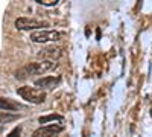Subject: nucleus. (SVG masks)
<instances>
[{
	"label": "nucleus",
	"mask_w": 152,
	"mask_h": 137,
	"mask_svg": "<svg viewBox=\"0 0 152 137\" xmlns=\"http://www.w3.org/2000/svg\"><path fill=\"white\" fill-rule=\"evenodd\" d=\"M58 64L55 63L53 59H43V61H37V63H29L26 66H23L21 69H18L15 72V78L20 81L28 79L31 75H41L46 72L53 70Z\"/></svg>",
	"instance_id": "obj_1"
},
{
	"label": "nucleus",
	"mask_w": 152,
	"mask_h": 137,
	"mask_svg": "<svg viewBox=\"0 0 152 137\" xmlns=\"http://www.w3.org/2000/svg\"><path fill=\"white\" fill-rule=\"evenodd\" d=\"M17 93L26 102H31V104H43L46 101V93L43 92V89H35V87H20V89H17Z\"/></svg>",
	"instance_id": "obj_2"
},
{
	"label": "nucleus",
	"mask_w": 152,
	"mask_h": 137,
	"mask_svg": "<svg viewBox=\"0 0 152 137\" xmlns=\"http://www.w3.org/2000/svg\"><path fill=\"white\" fill-rule=\"evenodd\" d=\"M64 35L62 32L58 31H44V29H37L31 32V41L34 43H49V41H58L61 40V37Z\"/></svg>",
	"instance_id": "obj_3"
},
{
	"label": "nucleus",
	"mask_w": 152,
	"mask_h": 137,
	"mask_svg": "<svg viewBox=\"0 0 152 137\" xmlns=\"http://www.w3.org/2000/svg\"><path fill=\"white\" fill-rule=\"evenodd\" d=\"M49 26L47 21L29 18V17H20L15 20V28L18 31H37V29H44Z\"/></svg>",
	"instance_id": "obj_4"
},
{
	"label": "nucleus",
	"mask_w": 152,
	"mask_h": 137,
	"mask_svg": "<svg viewBox=\"0 0 152 137\" xmlns=\"http://www.w3.org/2000/svg\"><path fill=\"white\" fill-rule=\"evenodd\" d=\"M64 131V125H58V123H47L43 125L38 130L34 131V137H50V136H56L59 133Z\"/></svg>",
	"instance_id": "obj_5"
},
{
	"label": "nucleus",
	"mask_w": 152,
	"mask_h": 137,
	"mask_svg": "<svg viewBox=\"0 0 152 137\" xmlns=\"http://www.w3.org/2000/svg\"><path fill=\"white\" fill-rule=\"evenodd\" d=\"M61 82V78L59 76H53V75H50V76H43L40 79L35 81V85L38 89H53L55 85H58Z\"/></svg>",
	"instance_id": "obj_6"
},
{
	"label": "nucleus",
	"mask_w": 152,
	"mask_h": 137,
	"mask_svg": "<svg viewBox=\"0 0 152 137\" xmlns=\"http://www.w3.org/2000/svg\"><path fill=\"white\" fill-rule=\"evenodd\" d=\"M62 49L61 47H47V49H44L43 52H40L38 53V56H43V58H50V59H56V58H59L61 56V52Z\"/></svg>",
	"instance_id": "obj_7"
},
{
	"label": "nucleus",
	"mask_w": 152,
	"mask_h": 137,
	"mask_svg": "<svg viewBox=\"0 0 152 137\" xmlns=\"http://www.w3.org/2000/svg\"><path fill=\"white\" fill-rule=\"evenodd\" d=\"M0 110H8V111H15L18 110V104L11 101L8 97H0Z\"/></svg>",
	"instance_id": "obj_8"
},
{
	"label": "nucleus",
	"mask_w": 152,
	"mask_h": 137,
	"mask_svg": "<svg viewBox=\"0 0 152 137\" xmlns=\"http://www.w3.org/2000/svg\"><path fill=\"white\" fill-rule=\"evenodd\" d=\"M17 119H18V116H17V114H12V113H9L8 110L0 111V123H8V122L17 120Z\"/></svg>",
	"instance_id": "obj_9"
},
{
	"label": "nucleus",
	"mask_w": 152,
	"mask_h": 137,
	"mask_svg": "<svg viewBox=\"0 0 152 137\" xmlns=\"http://www.w3.org/2000/svg\"><path fill=\"white\" fill-rule=\"evenodd\" d=\"M62 116L59 114H49V116H41L40 119H38V122L40 123H47V122H52V120H61Z\"/></svg>",
	"instance_id": "obj_10"
},
{
	"label": "nucleus",
	"mask_w": 152,
	"mask_h": 137,
	"mask_svg": "<svg viewBox=\"0 0 152 137\" xmlns=\"http://www.w3.org/2000/svg\"><path fill=\"white\" fill-rule=\"evenodd\" d=\"M35 2L43 6H55V5H58L59 0H35Z\"/></svg>",
	"instance_id": "obj_11"
},
{
	"label": "nucleus",
	"mask_w": 152,
	"mask_h": 137,
	"mask_svg": "<svg viewBox=\"0 0 152 137\" xmlns=\"http://www.w3.org/2000/svg\"><path fill=\"white\" fill-rule=\"evenodd\" d=\"M20 133H21V128H20V127H17V128H14V130H12V131L9 133V136H8V137H15V136H17V134H20Z\"/></svg>",
	"instance_id": "obj_12"
},
{
	"label": "nucleus",
	"mask_w": 152,
	"mask_h": 137,
	"mask_svg": "<svg viewBox=\"0 0 152 137\" xmlns=\"http://www.w3.org/2000/svg\"><path fill=\"white\" fill-rule=\"evenodd\" d=\"M3 131H5V128H3V127H2V125H0V134H2V133H3Z\"/></svg>",
	"instance_id": "obj_13"
}]
</instances>
